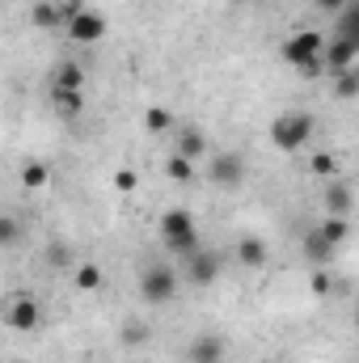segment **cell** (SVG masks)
Segmentation results:
<instances>
[{"label": "cell", "instance_id": "cell-7", "mask_svg": "<svg viewBox=\"0 0 359 363\" xmlns=\"http://www.w3.org/2000/svg\"><path fill=\"white\" fill-rule=\"evenodd\" d=\"M38 321H43V308H38V300H34V296H13V300L4 304V325H9V330L30 334Z\"/></svg>", "mask_w": 359, "mask_h": 363}, {"label": "cell", "instance_id": "cell-15", "mask_svg": "<svg viewBox=\"0 0 359 363\" xmlns=\"http://www.w3.org/2000/svg\"><path fill=\"white\" fill-rule=\"evenodd\" d=\"M30 21L38 26V30H60L68 17H64V4H51V0H38L34 9H30Z\"/></svg>", "mask_w": 359, "mask_h": 363}, {"label": "cell", "instance_id": "cell-30", "mask_svg": "<svg viewBox=\"0 0 359 363\" xmlns=\"http://www.w3.org/2000/svg\"><path fill=\"white\" fill-rule=\"evenodd\" d=\"M114 186H118V190H136V174H131V169H118V174H114Z\"/></svg>", "mask_w": 359, "mask_h": 363}, {"label": "cell", "instance_id": "cell-11", "mask_svg": "<svg viewBox=\"0 0 359 363\" xmlns=\"http://www.w3.org/2000/svg\"><path fill=\"white\" fill-rule=\"evenodd\" d=\"M326 211H330V216H351V211H355V190H351V182H343V178L326 182Z\"/></svg>", "mask_w": 359, "mask_h": 363}, {"label": "cell", "instance_id": "cell-6", "mask_svg": "<svg viewBox=\"0 0 359 363\" xmlns=\"http://www.w3.org/2000/svg\"><path fill=\"white\" fill-rule=\"evenodd\" d=\"M64 30H68V38H72L77 47H89V43H97V38L106 34V17L93 13V9H85V4H77Z\"/></svg>", "mask_w": 359, "mask_h": 363}, {"label": "cell", "instance_id": "cell-2", "mask_svg": "<svg viewBox=\"0 0 359 363\" xmlns=\"http://www.w3.org/2000/svg\"><path fill=\"white\" fill-rule=\"evenodd\" d=\"M309 135H313V118L300 114V110H287V114H279V118L270 123V144H275L279 152H296V148H304Z\"/></svg>", "mask_w": 359, "mask_h": 363}, {"label": "cell", "instance_id": "cell-16", "mask_svg": "<svg viewBox=\"0 0 359 363\" xmlns=\"http://www.w3.org/2000/svg\"><path fill=\"white\" fill-rule=\"evenodd\" d=\"M72 283H77V291H97V287L106 283V271H101L97 262H81V267L72 271Z\"/></svg>", "mask_w": 359, "mask_h": 363}, {"label": "cell", "instance_id": "cell-27", "mask_svg": "<svg viewBox=\"0 0 359 363\" xmlns=\"http://www.w3.org/2000/svg\"><path fill=\"white\" fill-rule=\"evenodd\" d=\"M144 338H148V325H144V321H127V325H123V342H127V347H131V342H144Z\"/></svg>", "mask_w": 359, "mask_h": 363}, {"label": "cell", "instance_id": "cell-9", "mask_svg": "<svg viewBox=\"0 0 359 363\" xmlns=\"http://www.w3.org/2000/svg\"><path fill=\"white\" fill-rule=\"evenodd\" d=\"M300 250H304V258H309L313 267H330V262H334V254H338V245H334L321 228H309V233L300 237Z\"/></svg>", "mask_w": 359, "mask_h": 363}, {"label": "cell", "instance_id": "cell-25", "mask_svg": "<svg viewBox=\"0 0 359 363\" xmlns=\"http://www.w3.org/2000/svg\"><path fill=\"white\" fill-rule=\"evenodd\" d=\"M313 174H317V178H338V161H334V157H330V152H317V157H313Z\"/></svg>", "mask_w": 359, "mask_h": 363}, {"label": "cell", "instance_id": "cell-10", "mask_svg": "<svg viewBox=\"0 0 359 363\" xmlns=\"http://www.w3.org/2000/svg\"><path fill=\"white\" fill-rule=\"evenodd\" d=\"M233 258L245 267V271H263L270 262V250L263 237H237V245H233Z\"/></svg>", "mask_w": 359, "mask_h": 363}, {"label": "cell", "instance_id": "cell-20", "mask_svg": "<svg viewBox=\"0 0 359 363\" xmlns=\"http://www.w3.org/2000/svg\"><path fill=\"white\" fill-rule=\"evenodd\" d=\"M144 127H148L153 135H161V131H170V127H174V114H170L165 106H153V110L144 114Z\"/></svg>", "mask_w": 359, "mask_h": 363}, {"label": "cell", "instance_id": "cell-18", "mask_svg": "<svg viewBox=\"0 0 359 363\" xmlns=\"http://www.w3.org/2000/svg\"><path fill=\"white\" fill-rule=\"evenodd\" d=\"M81 85H85V68H81V64H60V68H55V89L81 93Z\"/></svg>", "mask_w": 359, "mask_h": 363}, {"label": "cell", "instance_id": "cell-31", "mask_svg": "<svg viewBox=\"0 0 359 363\" xmlns=\"http://www.w3.org/2000/svg\"><path fill=\"white\" fill-rule=\"evenodd\" d=\"M233 4H245V0H233Z\"/></svg>", "mask_w": 359, "mask_h": 363}, {"label": "cell", "instance_id": "cell-13", "mask_svg": "<svg viewBox=\"0 0 359 363\" xmlns=\"http://www.w3.org/2000/svg\"><path fill=\"white\" fill-rule=\"evenodd\" d=\"M355 51H359L355 38H343V34H334V38L326 43V51H321V55H326V64H330L334 72H347V68H351V60H355Z\"/></svg>", "mask_w": 359, "mask_h": 363}, {"label": "cell", "instance_id": "cell-19", "mask_svg": "<svg viewBox=\"0 0 359 363\" xmlns=\"http://www.w3.org/2000/svg\"><path fill=\"white\" fill-rule=\"evenodd\" d=\"M47 182H51V169H47L43 161H26V165H21V186H26V190H43Z\"/></svg>", "mask_w": 359, "mask_h": 363}, {"label": "cell", "instance_id": "cell-1", "mask_svg": "<svg viewBox=\"0 0 359 363\" xmlns=\"http://www.w3.org/2000/svg\"><path fill=\"white\" fill-rule=\"evenodd\" d=\"M161 241H165L174 254H182V258H190L194 250H203L199 228H194L190 211H182V207H174V211H165V216H161Z\"/></svg>", "mask_w": 359, "mask_h": 363}, {"label": "cell", "instance_id": "cell-26", "mask_svg": "<svg viewBox=\"0 0 359 363\" xmlns=\"http://www.w3.org/2000/svg\"><path fill=\"white\" fill-rule=\"evenodd\" d=\"M55 106H60V114H81V93L55 89Z\"/></svg>", "mask_w": 359, "mask_h": 363}, {"label": "cell", "instance_id": "cell-4", "mask_svg": "<svg viewBox=\"0 0 359 363\" xmlns=\"http://www.w3.org/2000/svg\"><path fill=\"white\" fill-rule=\"evenodd\" d=\"M174 291H178V274L170 271L165 262L144 267V274H140V300L144 304H170Z\"/></svg>", "mask_w": 359, "mask_h": 363}, {"label": "cell", "instance_id": "cell-24", "mask_svg": "<svg viewBox=\"0 0 359 363\" xmlns=\"http://www.w3.org/2000/svg\"><path fill=\"white\" fill-rule=\"evenodd\" d=\"M47 262L64 271V267H72V250H68L64 241H51V245H47Z\"/></svg>", "mask_w": 359, "mask_h": 363}, {"label": "cell", "instance_id": "cell-14", "mask_svg": "<svg viewBox=\"0 0 359 363\" xmlns=\"http://www.w3.org/2000/svg\"><path fill=\"white\" fill-rule=\"evenodd\" d=\"M174 152H178V157H186V161H194V165H199L203 157H211V152H207V135H203L199 127H186V131H178Z\"/></svg>", "mask_w": 359, "mask_h": 363}, {"label": "cell", "instance_id": "cell-29", "mask_svg": "<svg viewBox=\"0 0 359 363\" xmlns=\"http://www.w3.org/2000/svg\"><path fill=\"white\" fill-rule=\"evenodd\" d=\"M313 291H317V296L330 291V274H326V267H317V274H313Z\"/></svg>", "mask_w": 359, "mask_h": 363}, {"label": "cell", "instance_id": "cell-21", "mask_svg": "<svg viewBox=\"0 0 359 363\" xmlns=\"http://www.w3.org/2000/svg\"><path fill=\"white\" fill-rule=\"evenodd\" d=\"M317 228H321V233H326L334 245H343V241H347V233H351V228H347V216H326Z\"/></svg>", "mask_w": 359, "mask_h": 363}, {"label": "cell", "instance_id": "cell-3", "mask_svg": "<svg viewBox=\"0 0 359 363\" xmlns=\"http://www.w3.org/2000/svg\"><path fill=\"white\" fill-rule=\"evenodd\" d=\"M321 51H326V38H321L317 30L292 34V38L283 43V60H287V64H296V68H300V72H309V77L321 68V64H317V55H321Z\"/></svg>", "mask_w": 359, "mask_h": 363}, {"label": "cell", "instance_id": "cell-23", "mask_svg": "<svg viewBox=\"0 0 359 363\" xmlns=\"http://www.w3.org/2000/svg\"><path fill=\"white\" fill-rule=\"evenodd\" d=\"M17 237H21L17 216H4V220H0V245H4V250H13V245H17Z\"/></svg>", "mask_w": 359, "mask_h": 363}, {"label": "cell", "instance_id": "cell-17", "mask_svg": "<svg viewBox=\"0 0 359 363\" xmlns=\"http://www.w3.org/2000/svg\"><path fill=\"white\" fill-rule=\"evenodd\" d=\"M165 178L178 182V186H190L194 182V161H186L178 152H170V161H165Z\"/></svg>", "mask_w": 359, "mask_h": 363}, {"label": "cell", "instance_id": "cell-8", "mask_svg": "<svg viewBox=\"0 0 359 363\" xmlns=\"http://www.w3.org/2000/svg\"><path fill=\"white\" fill-rule=\"evenodd\" d=\"M186 274H190V283L211 287V283L220 279V254H216V250H194V254L186 258Z\"/></svg>", "mask_w": 359, "mask_h": 363}, {"label": "cell", "instance_id": "cell-28", "mask_svg": "<svg viewBox=\"0 0 359 363\" xmlns=\"http://www.w3.org/2000/svg\"><path fill=\"white\" fill-rule=\"evenodd\" d=\"M313 4H317V13H330V17H343L351 0H313Z\"/></svg>", "mask_w": 359, "mask_h": 363}, {"label": "cell", "instance_id": "cell-5", "mask_svg": "<svg viewBox=\"0 0 359 363\" xmlns=\"http://www.w3.org/2000/svg\"><path fill=\"white\" fill-rule=\"evenodd\" d=\"M207 182L216 190H237L245 182V161L237 152H211L207 157Z\"/></svg>", "mask_w": 359, "mask_h": 363}, {"label": "cell", "instance_id": "cell-22", "mask_svg": "<svg viewBox=\"0 0 359 363\" xmlns=\"http://www.w3.org/2000/svg\"><path fill=\"white\" fill-rule=\"evenodd\" d=\"M359 93V72L347 68V72H334V97H355Z\"/></svg>", "mask_w": 359, "mask_h": 363}, {"label": "cell", "instance_id": "cell-12", "mask_svg": "<svg viewBox=\"0 0 359 363\" xmlns=\"http://www.w3.org/2000/svg\"><path fill=\"white\" fill-rule=\"evenodd\" d=\"M186 359L190 363H224V338L220 334H199L186 347Z\"/></svg>", "mask_w": 359, "mask_h": 363}]
</instances>
